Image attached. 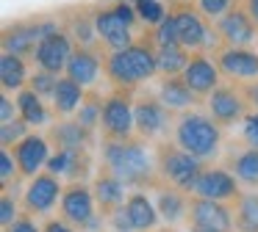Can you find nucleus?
Listing matches in <instances>:
<instances>
[{"label": "nucleus", "instance_id": "1", "mask_svg": "<svg viewBox=\"0 0 258 232\" xmlns=\"http://www.w3.org/2000/svg\"><path fill=\"white\" fill-rule=\"evenodd\" d=\"M158 44L153 39V28H142V36L131 47L114 50L106 55V83L108 88L139 91L145 83L158 75Z\"/></svg>", "mask_w": 258, "mask_h": 232}, {"label": "nucleus", "instance_id": "2", "mask_svg": "<svg viewBox=\"0 0 258 232\" xmlns=\"http://www.w3.org/2000/svg\"><path fill=\"white\" fill-rule=\"evenodd\" d=\"M100 166L119 177L131 191H145L158 182L156 149L139 136L128 141H100Z\"/></svg>", "mask_w": 258, "mask_h": 232}, {"label": "nucleus", "instance_id": "3", "mask_svg": "<svg viewBox=\"0 0 258 232\" xmlns=\"http://www.w3.org/2000/svg\"><path fill=\"white\" fill-rule=\"evenodd\" d=\"M222 127L211 119L208 110H186V113H178L175 119V130H172V141L178 144L180 149H186L189 155H195L203 163H211L222 155Z\"/></svg>", "mask_w": 258, "mask_h": 232}, {"label": "nucleus", "instance_id": "4", "mask_svg": "<svg viewBox=\"0 0 258 232\" xmlns=\"http://www.w3.org/2000/svg\"><path fill=\"white\" fill-rule=\"evenodd\" d=\"M95 25H97V39L108 53L131 47L142 36V33H136L142 20L134 0H108V3L95 6Z\"/></svg>", "mask_w": 258, "mask_h": 232}, {"label": "nucleus", "instance_id": "5", "mask_svg": "<svg viewBox=\"0 0 258 232\" xmlns=\"http://www.w3.org/2000/svg\"><path fill=\"white\" fill-rule=\"evenodd\" d=\"M169 11L178 25V36L189 53H217L219 44L214 22L195 6V0H169Z\"/></svg>", "mask_w": 258, "mask_h": 232}, {"label": "nucleus", "instance_id": "6", "mask_svg": "<svg viewBox=\"0 0 258 232\" xmlns=\"http://www.w3.org/2000/svg\"><path fill=\"white\" fill-rule=\"evenodd\" d=\"M156 149V171H158V182H167V185H175L180 191H186L191 196L195 191V182L197 177L203 174L206 163L197 160L195 155H189L186 149H180L172 138L167 141H158L153 144Z\"/></svg>", "mask_w": 258, "mask_h": 232}, {"label": "nucleus", "instance_id": "7", "mask_svg": "<svg viewBox=\"0 0 258 232\" xmlns=\"http://www.w3.org/2000/svg\"><path fill=\"white\" fill-rule=\"evenodd\" d=\"M175 119L178 113L169 110L167 105L158 99L156 91L150 88H139L134 99V122H136V136L147 144H158V141H167L175 130Z\"/></svg>", "mask_w": 258, "mask_h": 232}, {"label": "nucleus", "instance_id": "8", "mask_svg": "<svg viewBox=\"0 0 258 232\" xmlns=\"http://www.w3.org/2000/svg\"><path fill=\"white\" fill-rule=\"evenodd\" d=\"M58 218L73 224L81 232H103L106 218L97 213L95 191L89 182H67L58 202Z\"/></svg>", "mask_w": 258, "mask_h": 232}, {"label": "nucleus", "instance_id": "9", "mask_svg": "<svg viewBox=\"0 0 258 232\" xmlns=\"http://www.w3.org/2000/svg\"><path fill=\"white\" fill-rule=\"evenodd\" d=\"M134 99H136V91L108 88L106 102H103L100 141H128V138H136Z\"/></svg>", "mask_w": 258, "mask_h": 232}, {"label": "nucleus", "instance_id": "10", "mask_svg": "<svg viewBox=\"0 0 258 232\" xmlns=\"http://www.w3.org/2000/svg\"><path fill=\"white\" fill-rule=\"evenodd\" d=\"M206 110L222 130H228V127L241 125V119L252 110V105L239 83H219L206 97Z\"/></svg>", "mask_w": 258, "mask_h": 232}, {"label": "nucleus", "instance_id": "11", "mask_svg": "<svg viewBox=\"0 0 258 232\" xmlns=\"http://www.w3.org/2000/svg\"><path fill=\"white\" fill-rule=\"evenodd\" d=\"M186 226H189V232H236L233 207H230L228 202H214V199L191 196Z\"/></svg>", "mask_w": 258, "mask_h": 232}, {"label": "nucleus", "instance_id": "12", "mask_svg": "<svg viewBox=\"0 0 258 232\" xmlns=\"http://www.w3.org/2000/svg\"><path fill=\"white\" fill-rule=\"evenodd\" d=\"M64 185H67V182H64L61 177L50 174V171L45 169L42 174H36L34 180H28L20 204H23L25 213L36 215V218H39V215H50L53 210L58 207V202H61Z\"/></svg>", "mask_w": 258, "mask_h": 232}, {"label": "nucleus", "instance_id": "13", "mask_svg": "<svg viewBox=\"0 0 258 232\" xmlns=\"http://www.w3.org/2000/svg\"><path fill=\"white\" fill-rule=\"evenodd\" d=\"M214 28H217L222 47H252L258 42V22L250 17V11L244 9L241 0L225 17H219Z\"/></svg>", "mask_w": 258, "mask_h": 232}, {"label": "nucleus", "instance_id": "14", "mask_svg": "<svg viewBox=\"0 0 258 232\" xmlns=\"http://www.w3.org/2000/svg\"><path fill=\"white\" fill-rule=\"evenodd\" d=\"M217 66L228 83H252L258 80V50L255 47H219L214 53Z\"/></svg>", "mask_w": 258, "mask_h": 232}, {"label": "nucleus", "instance_id": "15", "mask_svg": "<svg viewBox=\"0 0 258 232\" xmlns=\"http://www.w3.org/2000/svg\"><path fill=\"white\" fill-rule=\"evenodd\" d=\"M106 47H75L64 75L81 83L84 88H97L100 80L106 77Z\"/></svg>", "mask_w": 258, "mask_h": 232}, {"label": "nucleus", "instance_id": "16", "mask_svg": "<svg viewBox=\"0 0 258 232\" xmlns=\"http://www.w3.org/2000/svg\"><path fill=\"white\" fill-rule=\"evenodd\" d=\"M75 50V42L73 36L67 33V28L45 36L34 50V66L36 69H45V72H53V75H64L67 72V64H70V55Z\"/></svg>", "mask_w": 258, "mask_h": 232}, {"label": "nucleus", "instance_id": "17", "mask_svg": "<svg viewBox=\"0 0 258 232\" xmlns=\"http://www.w3.org/2000/svg\"><path fill=\"white\" fill-rule=\"evenodd\" d=\"M12 152H14V158H17L20 177H23V180H34L36 174H42V171L47 169V160H50V155H53V144L47 141L45 133L31 130Z\"/></svg>", "mask_w": 258, "mask_h": 232}, {"label": "nucleus", "instance_id": "18", "mask_svg": "<svg viewBox=\"0 0 258 232\" xmlns=\"http://www.w3.org/2000/svg\"><path fill=\"white\" fill-rule=\"evenodd\" d=\"M191 196H203V199H214V202L230 204L241 196V182L225 166H206L203 174L197 177Z\"/></svg>", "mask_w": 258, "mask_h": 232}, {"label": "nucleus", "instance_id": "19", "mask_svg": "<svg viewBox=\"0 0 258 232\" xmlns=\"http://www.w3.org/2000/svg\"><path fill=\"white\" fill-rule=\"evenodd\" d=\"M92 149H53L50 160H47V171L61 177L64 182H86L92 174Z\"/></svg>", "mask_w": 258, "mask_h": 232}, {"label": "nucleus", "instance_id": "20", "mask_svg": "<svg viewBox=\"0 0 258 232\" xmlns=\"http://www.w3.org/2000/svg\"><path fill=\"white\" fill-rule=\"evenodd\" d=\"M183 80L189 83L191 91L206 102L208 94L222 83V72H219V66H217L214 53H191L189 64H186V69H183Z\"/></svg>", "mask_w": 258, "mask_h": 232}, {"label": "nucleus", "instance_id": "21", "mask_svg": "<svg viewBox=\"0 0 258 232\" xmlns=\"http://www.w3.org/2000/svg\"><path fill=\"white\" fill-rule=\"evenodd\" d=\"M39 42H42L39 17H28V20L12 22V25L3 28V36H0L3 53L23 55V58H34V50H36V44H39Z\"/></svg>", "mask_w": 258, "mask_h": 232}, {"label": "nucleus", "instance_id": "22", "mask_svg": "<svg viewBox=\"0 0 258 232\" xmlns=\"http://www.w3.org/2000/svg\"><path fill=\"white\" fill-rule=\"evenodd\" d=\"M92 191H95V202H97V213L103 218L119 210L128 199V185L119 177H114L106 166H97L95 177H92Z\"/></svg>", "mask_w": 258, "mask_h": 232}, {"label": "nucleus", "instance_id": "23", "mask_svg": "<svg viewBox=\"0 0 258 232\" xmlns=\"http://www.w3.org/2000/svg\"><path fill=\"white\" fill-rule=\"evenodd\" d=\"M47 141L53 144V149H95L97 138L95 133H89L84 125H81L75 116H70V119H56L50 127L45 130Z\"/></svg>", "mask_w": 258, "mask_h": 232}, {"label": "nucleus", "instance_id": "24", "mask_svg": "<svg viewBox=\"0 0 258 232\" xmlns=\"http://www.w3.org/2000/svg\"><path fill=\"white\" fill-rule=\"evenodd\" d=\"M61 22L67 33L73 36L75 47H103L97 39V25H95V6H75V9H64Z\"/></svg>", "mask_w": 258, "mask_h": 232}, {"label": "nucleus", "instance_id": "25", "mask_svg": "<svg viewBox=\"0 0 258 232\" xmlns=\"http://www.w3.org/2000/svg\"><path fill=\"white\" fill-rule=\"evenodd\" d=\"M222 166L241 182V185L258 191V149L247 144H230L222 155Z\"/></svg>", "mask_w": 258, "mask_h": 232}, {"label": "nucleus", "instance_id": "26", "mask_svg": "<svg viewBox=\"0 0 258 232\" xmlns=\"http://www.w3.org/2000/svg\"><path fill=\"white\" fill-rule=\"evenodd\" d=\"M150 191H153V202H156V210L164 224L178 226L180 221H186V215H189V199H191L189 193L175 185H167V182H156Z\"/></svg>", "mask_w": 258, "mask_h": 232}, {"label": "nucleus", "instance_id": "27", "mask_svg": "<svg viewBox=\"0 0 258 232\" xmlns=\"http://www.w3.org/2000/svg\"><path fill=\"white\" fill-rule=\"evenodd\" d=\"M156 94L169 110L175 113H186V110L197 108L203 102L195 91L189 88V83L183 80V75H169V77H158L156 83Z\"/></svg>", "mask_w": 258, "mask_h": 232}, {"label": "nucleus", "instance_id": "28", "mask_svg": "<svg viewBox=\"0 0 258 232\" xmlns=\"http://www.w3.org/2000/svg\"><path fill=\"white\" fill-rule=\"evenodd\" d=\"M14 102H17V113L23 122H28L31 130H47V127L53 125V105H47L45 97H39V94L34 91L31 86L20 88L17 94H14Z\"/></svg>", "mask_w": 258, "mask_h": 232}, {"label": "nucleus", "instance_id": "29", "mask_svg": "<svg viewBox=\"0 0 258 232\" xmlns=\"http://www.w3.org/2000/svg\"><path fill=\"white\" fill-rule=\"evenodd\" d=\"M122 207H125V213H128V218H131V224H134L136 232L158 229L161 215H158V210H156V202L147 196V191H128V199H125Z\"/></svg>", "mask_w": 258, "mask_h": 232}, {"label": "nucleus", "instance_id": "30", "mask_svg": "<svg viewBox=\"0 0 258 232\" xmlns=\"http://www.w3.org/2000/svg\"><path fill=\"white\" fill-rule=\"evenodd\" d=\"M86 91H89V88H84L81 83H75L73 77L61 75L58 77L56 91H53V99H50L53 113H56L58 119H70V116H75L78 108H81V102L86 99Z\"/></svg>", "mask_w": 258, "mask_h": 232}, {"label": "nucleus", "instance_id": "31", "mask_svg": "<svg viewBox=\"0 0 258 232\" xmlns=\"http://www.w3.org/2000/svg\"><path fill=\"white\" fill-rule=\"evenodd\" d=\"M31 80V69H28V58L23 55H12L3 53L0 55V86L6 94H17L20 88H25Z\"/></svg>", "mask_w": 258, "mask_h": 232}, {"label": "nucleus", "instance_id": "32", "mask_svg": "<svg viewBox=\"0 0 258 232\" xmlns=\"http://www.w3.org/2000/svg\"><path fill=\"white\" fill-rule=\"evenodd\" d=\"M236 232H258V191H241L233 202Z\"/></svg>", "mask_w": 258, "mask_h": 232}, {"label": "nucleus", "instance_id": "33", "mask_svg": "<svg viewBox=\"0 0 258 232\" xmlns=\"http://www.w3.org/2000/svg\"><path fill=\"white\" fill-rule=\"evenodd\" d=\"M103 102H106V97L100 94V88H89V91H86V99L81 102L78 113H75V119H78L89 133H95V136H100Z\"/></svg>", "mask_w": 258, "mask_h": 232}, {"label": "nucleus", "instance_id": "34", "mask_svg": "<svg viewBox=\"0 0 258 232\" xmlns=\"http://www.w3.org/2000/svg\"><path fill=\"white\" fill-rule=\"evenodd\" d=\"M156 58H158V75L169 77V75H183L191 53L183 47V44H167V47H158Z\"/></svg>", "mask_w": 258, "mask_h": 232}, {"label": "nucleus", "instance_id": "35", "mask_svg": "<svg viewBox=\"0 0 258 232\" xmlns=\"http://www.w3.org/2000/svg\"><path fill=\"white\" fill-rule=\"evenodd\" d=\"M136 11H139V20L145 28H158L164 22V17L169 14V9L161 0H134Z\"/></svg>", "mask_w": 258, "mask_h": 232}, {"label": "nucleus", "instance_id": "36", "mask_svg": "<svg viewBox=\"0 0 258 232\" xmlns=\"http://www.w3.org/2000/svg\"><path fill=\"white\" fill-rule=\"evenodd\" d=\"M28 133H31L28 122H23L20 116L14 122H3V125H0V147H3V149H14L25 136H28Z\"/></svg>", "mask_w": 258, "mask_h": 232}, {"label": "nucleus", "instance_id": "37", "mask_svg": "<svg viewBox=\"0 0 258 232\" xmlns=\"http://www.w3.org/2000/svg\"><path fill=\"white\" fill-rule=\"evenodd\" d=\"M20 180L23 177H20V166L14 152L0 147V182H3V191H12V185H17Z\"/></svg>", "mask_w": 258, "mask_h": 232}, {"label": "nucleus", "instance_id": "38", "mask_svg": "<svg viewBox=\"0 0 258 232\" xmlns=\"http://www.w3.org/2000/svg\"><path fill=\"white\" fill-rule=\"evenodd\" d=\"M58 77H61V75H53V72H45V69H34V72H31L28 86L34 88L39 97L53 99V91H56V86H58Z\"/></svg>", "mask_w": 258, "mask_h": 232}, {"label": "nucleus", "instance_id": "39", "mask_svg": "<svg viewBox=\"0 0 258 232\" xmlns=\"http://www.w3.org/2000/svg\"><path fill=\"white\" fill-rule=\"evenodd\" d=\"M153 39H156L158 47H167V44H180V36H178V25H175V17L169 11L164 17V22L158 28H153Z\"/></svg>", "mask_w": 258, "mask_h": 232}, {"label": "nucleus", "instance_id": "40", "mask_svg": "<svg viewBox=\"0 0 258 232\" xmlns=\"http://www.w3.org/2000/svg\"><path fill=\"white\" fill-rule=\"evenodd\" d=\"M236 3H239V0H195V6H197V9H200L211 22H217L219 17H225Z\"/></svg>", "mask_w": 258, "mask_h": 232}, {"label": "nucleus", "instance_id": "41", "mask_svg": "<svg viewBox=\"0 0 258 232\" xmlns=\"http://www.w3.org/2000/svg\"><path fill=\"white\" fill-rule=\"evenodd\" d=\"M239 141L247 144V147L258 149V110H250V113L241 119L239 125Z\"/></svg>", "mask_w": 258, "mask_h": 232}, {"label": "nucleus", "instance_id": "42", "mask_svg": "<svg viewBox=\"0 0 258 232\" xmlns=\"http://www.w3.org/2000/svg\"><path fill=\"white\" fill-rule=\"evenodd\" d=\"M20 213L23 210L17 207V196H12V191H3V196H0V224H3V229L12 226Z\"/></svg>", "mask_w": 258, "mask_h": 232}, {"label": "nucleus", "instance_id": "43", "mask_svg": "<svg viewBox=\"0 0 258 232\" xmlns=\"http://www.w3.org/2000/svg\"><path fill=\"white\" fill-rule=\"evenodd\" d=\"M3 232H45V226L36 224V215H31V213H25V210H23V213L14 218V224L6 226Z\"/></svg>", "mask_w": 258, "mask_h": 232}, {"label": "nucleus", "instance_id": "44", "mask_svg": "<svg viewBox=\"0 0 258 232\" xmlns=\"http://www.w3.org/2000/svg\"><path fill=\"white\" fill-rule=\"evenodd\" d=\"M106 226L111 232H136L134 224H131V218H128V213H125V207L114 210V213L106 218Z\"/></svg>", "mask_w": 258, "mask_h": 232}, {"label": "nucleus", "instance_id": "45", "mask_svg": "<svg viewBox=\"0 0 258 232\" xmlns=\"http://www.w3.org/2000/svg\"><path fill=\"white\" fill-rule=\"evenodd\" d=\"M17 116H20L17 113V102L3 91V94H0V125H3V122H14Z\"/></svg>", "mask_w": 258, "mask_h": 232}, {"label": "nucleus", "instance_id": "46", "mask_svg": "<svg viewBox=\"0 0 258 232\" xmlns=\"http://www.w3.org/2000/svg\"><path fill=\"white\" fill-rule=\"evenodd\" d=\"M42 226H45V232H81V229H75L73 224H67L64 218H47Z\"/></svg>", "mask_w": 258, "mask_h": 232}, {"label": "nucleus", "instance_id": "47", "mask_svg": "<svg viewBox=\"0 0 258 232\" xmlns=\"http://www.w3.org/2000/svg\"><path fill=\"white\" fill-rule=\"evenodd\" d=\"M241 3H244V9H247V11H250L252 20L258 22V0H241Z\"/></svg>", "mask_w": 258, "mask_h": 232}, {"label": "nucleus", "instance_id": "48", "mask_svg": "<svg viewBox=\"0 0 258 232\" xmlns=\"http://www.w3.org/2000/svg\"><path fill=\"white\" fill-rule=\"evenodd\" d=\"M153 232H175V226H161V229H153Z\"/></svg>", "mask_w": 258, "mask_h": 232}, {"label": "nucleus", "instance_id": "49", "mask_svg": "<svg viewBox=\"0 0 258 232\" xmlns=\"http://www.w3.org/2000/svg\"><path fill=\"white\" fill-rule=\"evenodd\" d=\"M252 110H258V108H252Z\"/></svg>", "mask_w": 258, "mask_h": 232}]
</instances>
